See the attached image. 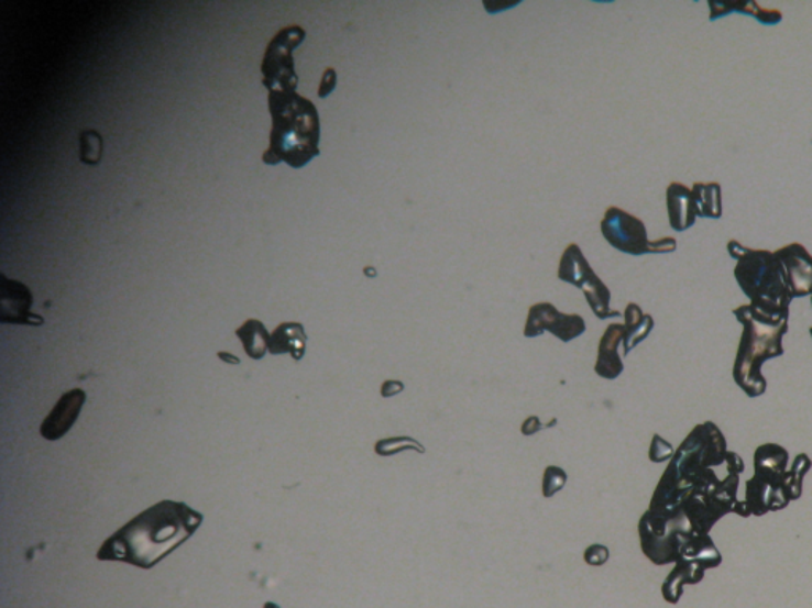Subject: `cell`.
I'll use <instances>...</instances> for the list:
<instances>
[{
	"instance_id": "5bb4252c",
	"label": "cell",
	"mask_w": 812,
	"mask_h": 608,
	"mask_svg": "<svg viewBox=\"0 0 812 608\" xmlns=\"http://www.w3.org/2000/svg\"><path fill=\"white\" fill-rule=\"evenodd\" d=\"M667 210L670 225L677 232H684L695 224L699 212H696L695 200L692 189H688L681 183H671L667 189Z\"/></svg>"
},
{
	"instance_id": "44dd1931",
	"label": "cell",
	"mask_w": 812,
	"mask_h": 608,
	"mask_svg": "<svg viewBox=\"0 0 812 608\" xmlns=\"http://www.w3.org/2000/svg\"><path fill=\"white\" fill-rule=\"evenodd\" d=\"M693 200H695L699 218L718 219L722 215V190L717 183L702 185L696 183L692 187Z\"/></svg>"
},
{
	"instance_id": "5b68a950",
	"label": "cell",
	"mask_w": 812,
	"mask_h": 608,
	"mask_svg": "<svg viewBox=\"0 0 812 608\" xmlns=\"http://www.w3.org/2000/svg\"><path fill=\"white\" fill-rule=\"evenodd\" d=\"M733 314L745 327L733 365V379L747 397H761L767 391L761 365L784 355L782 338L789 331V320L772 319L750 305L733 309Z\"/></svg>"
},
{
	"instance_id": "cb8c5ba5",
	"label": "cell",
	"mask_w": 812,
	"mask_h": 608,
	"mask_svg": "<svg viewBox=\"0 0 812 608\" xmlns=\"http://www.w3.org/2000/svg\"><path fill=\"white\" fill-rule=\"evenodd\" d=\"M566 484L567 474L560 467L549 466L542 478V495L545 498H551L559 489L566 487Z\"/></svg>"
},
{
	"instance_id": "1f68e13d",
	"label": "cell",
	"mask_w": 812,
	"mask_h": 608,
	"mask_svg": "<svg viewBox=\"0 0 812 608\" xmlns=\"http://www.w3.org/2000/svg\"><path fill=\"white\" fill-rule=\"evenodd\" d=\"M811 306H812V295H811ZM810 334H811V338H812V327L810 329Z\"/></svg>"
},
{
	"instance_id": "8992f818",
	"label": "cell",
	"mask_w": 812,
	"mask_h": 608,
	"mask_svg": "<svg viewBox=\"0 0 812 608\" xmlns=\"http://www.w3.org/2000/svg\"><path fill=\"white\" fill-rule=\"evenodd\" d=\"M728 252L736 261V283L749 298L750 306L772 319L789 320L793 298L775 252L750 250L735 240L728 243Z\"/></svg>"
},
{
	"instance_id": "603a6c76",
	"label": "cell",
	"mask_w": 812,
	"mask_h": 608,
	"mask_svg": "<svg viewBox=\"0 0 812 608\" xmlns=\"http://www.w3.org/2000/svg\"><path fill=\"white\" fill-rule=\"evenodd\" d=\"M404 450H416V452L424 453L426 449L419 444L416 439L412 438H391L383 439L378 444L375 445V452L380 456H391L395 453L404 452Z\"/></svg>"
},
{
	"instance_id": "f1b7e54d",
	"label": "cell",
	"mask_w": 812,
	"mask_h": 608,
	"mask_svg": "<svg viewBox=\"0 0 812 608\" xmlns=\"http://www.w3.org/2000/svg\"><path fill=\"white\" fill-rule=\"evenodd\" d=\"M540 430L541 423L537 417H530V419H527V422L523 424V434H526V436H531V434H535Z\"/></svg>"
},
{
	"instance_id": "277c9868",
	"label": "cell",
	"mask_w": 812,
	"mask_h": 608,
	"mask_svg": "<svg viewBox=\"0 0 812 608\" xmlns=\"http://www.w3.org/2000/svg\"><path fill=\"white\" fill-rule=\"evenodd\" d=\"M789 452L778 444H764L756 450L754 466L756 476L747 480L745 502L736 506L735 513L742 517H761L765 513L786 509L803 491V478L811 467L806 453H801L787 473Z\"/></svg>"
},
{
	"instance_id": "4316f807",
	"label": "cell",
	"mask_w": 812,
	"mask_h": 608,
	"mask_svg": "<svg viewBox=\"0 0 812 608\" xmlns=\"http://www.w3.org/2000/svg\"><path fill=\"white\" fill-rule=\"evenodd\" d=\"M337 86V74L333 68H326L325 75H322L321 85H319L318 96L321 99H326L327 96L333 92Z\"/></svg>"
},
{
	"instance_id": "6da1fadb",
	"label": "cell",
	"mask_w": 812,
	"mask_h": 608,
	"mask_svg": "<svg viewBox=\"0 0 812 608\" xmlns=\"http://www.w3.org/2000/svg\"><path fill=\"white\" fill-rule=\"evenodd\" d=\"M728 455L727 441L711 422L693 428L678 449L639 523L643 552L657 566L678 561L721 566L707 532L738 506L739 474L724 480L714 471Z\"/></svg>"
},
{
	"instance_id": "83f0119b",
	"label": "cell",
	"mask_w": 812,
	"mask_h": 608,
	"mask_svg": "<svg viewBox=\"0 0 812 608\" xmlns=\"http://www.w3.org/2000/svg\"><path fill=\"white\" fill-rule=\"evenodd\" d=\"M402 390H404V384L398 383V380H387V383H384L383 387H381V395H383L384 398H391L400 394Z\"/></svg>"
},
{
	"instance_id": "3957f363",
	"label": "cell",
	"mask_w": 812,
	"mask_h": 608,
	"mask_svg": "<svg viewBox=\"0 0 812 608\" xmlns=\"http://www.w3.org/2000/svg\"><path fill=\"white\" fill-rule=\"evenodd\" d=\"M268 110L273 124L271 146L262 156L264 164L286 162L289 167L301 168L319 156L321 121L310 100L297 91L268 92Z\"/></svg>"
},
{
	"instance_id": "30bf717a",
	"label": "cell",
	"mask_w": 812,
	"mask_h": 608,
	"mask_svg": "<svg viewBox=\"0 0 812 608\" xmlns=\"http://www.w3.org/2000/svg\"><path fill=\"white\" fill-rule=\"evenodd\" d=\"M545 331L555 334L563 343H570L585 331V322L581 316L562 314L551 303L534 305L528 311L524 336H541Z\"/></svg>"
},
{
	"instance_id": "4dcf8cb0",
	"label": "cell",
	"mask_w": 812,
	"mask_h": 608,
	"mask_svg": "<svg viewBox=\"0 0 812 608\" xmlns=\"http://www.w3.org/2000/svg\"><path fill=\"white\" fill-rule=\"evenodd\" d=\"M264 608H282V607L276 606V604H273V603H267V604H264Z\"/></svg>"
},
{
	"instance_id": "d6986e66",
	"label": "cell",
	"mask_w": 812,
	"mask_h": 608,
	"mask_svg": "<svg viewBox=\"0 0 812 608\" xmlns=\"http://www.w3.org/2000/svg\"><path fill=\"white\" fill-rule=\"evenodd\" d=\"M624 327V355H628L632 349L637 347L643 340L649 336L654 329V320L649 314H643L638 305L630 303L625 309Z\"/></svg>"
},
{
	"instance_id": "ac0fdd59",
	"label": "cell",
	"mask_w": 812,
	"mask_h": 608,
	"mask_svg": "<svg viewBox=\"0 0 812 608\" xmlns=\"http://www.w3.org/2000/svg\"><path fill=\"white\" fill-rule=\"evenodd\" d=\"M710 20L716 21L718 18L727 16L733 12H739L743 14H753L757 21L767 26H775V24L781 23L782 14L779 10H767L758 7L754 0H742V2H711L710 0Z\"/></svg>"
},
{
	"instance_id": "d4e9b609",
	"label": "cell",
	"mask_w": 812,
	"mask_h": 608,
	"mask_svg": "<svg viewBox=\"0 0 812 608\" xmlns=\"http://www.w3.org/2000/svg\"><path fill=\"white\" fill-rule=\"evenodd\" d=\"M671 455H673V447H671L667 441H663L659 434H656L652 439V447H650L649 452L650 462L662 463L665 460L670 458Z\"/></svg>"
},
{
	"instance_id": "7a4b0ae2",
	"label": "cell",
	"mask_w": 812,
	"mask_h": 608,
	"mask_svg": "<svg viewBox=\"0 0 812 608\" xmlns=\"http://www.w3.org/2000/svg\"><path fill=\"white\" fill-rule=\"evenodd\" d=\"M204 516L188 504L161 501L143 510L110 535L97 552L99 561H120L150 571L196 534Z\"/></svg>"
},
{
	"instance_id": "9a60e30c",
	"label": "cell",
	"mask_w": 812,
	"mask_h": 608,
	"mask_svg": "<svg viewBox=\"0 0 812 608\" xmlns=\"http://www.w3.org/2000/svg\"><path fill=\"white\" fill-rule=\"evenodd\" d=\"M625 327L621 323H613L608 327L606 333L600 341L599 360H596L595 371L600 377L613 380L619 377L624 371V363L617 354V347L624 341Z\"/></svg>"
},
{
	"instance_id": "52a82bcc",
	"label": "cell",
	"mask_w": 812,
	"mask_h": 608,
	"mask_svg": "<svg viewBox=\"0 0 812 608\" xmlns=\"http://www.w3.org/2000/svg\"><path fill=\"white\" fill-rule=\"evenodd\" d=\"M600 226L611 246L624 254H665V252L677 251L674 239L649 241L648 230L643 221L621 208H608Z\"/></svg>"
},
{
	"instance_id": "8fae6325",
	"label": "cell",
	"mask_w": 812,
	"mask_h": 608,
	"mask_svg": "<svg viewBox=\"0 0 812 608\" xmlns=\"http://www.w3.org/2000/svg\"><path fill=\"white\" fill-rule=\"evenodd\" d=\"M784 269L787 287L792 298L812 295V255L800 243L787 244L775 252Z\"/></svg>"
},
{
	"instance_id": "ffe728a7",
	"label": "cell",
	"mask_w": 812,
	"mask_h": 608,
	"mask_svg": "<svg viewBox=\"0 0 812 608\" xmlns=\"http://www.w3.org/2000/svg\"><path fill=\"white\" fill-rule=\"evenodd\" d=\"M235 333L242 341L248 357L253 360L264 358L268 351V344H271V334H268L261 320H246Z\"/></svg>"
},
{
	"instance_id": "2e32d148",
	"label": "cell",
	"mask_w": 812,
	"mask_h": 608,
	"mask_svg": "<svg viewBox=\"0 0 812 608\" xmlns=\"http://www.w3.org/2000/svg\"><path fill=\"white\" fill-rule=\"evenodd\" d=\"M307 333H305V329L301 323H282V325L276 327V330L271 334L268 352H271L272 355L290 354V357L298 362V360L305 357V352H307Z\"/></svg>"
},
{
	"instance_id": "7402d4cb",
	"label": "cell",
	"mask_w": 812,
	"mask_h": 608,
	"mask_svg": "<svg viewBox=\"0 0 812 608\" xmlns=\"http://www.w3.org/2000/svg\"><path fill=\"white\" fill-rule=\"evenodd\" d=\"M103 139L97 131H83L80 135V159L86 165H97L102 161Z\"/></svg>"
},
{
	"instance_id": "4fadbf2b",
	"label": "cell",
	"mask_w": 812,
	"mask_h": 608,
	"mask_svg": "<svg viewBox=\"0 0 812 608\" xmlns=\"http://www.w3.org/2000/svg\"><path fill=\"white\" fill-rule=\"evenodd\" d=\"M85 401L86 394L81 388H74V390L64 394L46 417L45 422L42 423V436L48 439V441H57V439L66 436L70 428L77 422Z\"/></svg>"
},
{
	"instance_id": "9c48e42d",
	"label": "cell",
	"mask_w": 812,
	"mask_h": 608,
	"mask_svg": "<svg viewBox=\"0 0 812 608\" xmlns=\"http://www.w3.org/2000/svg\"><path fill=\"white\" fill-rule=\"evenodd\" d=\"M559 279L571 284V286L580 287L584 291L585 300H588L592 311L595 312L596 318L602 320L619 318V312L610 308L611 291L608 287L595 275L578 244H570L563 251L559 265Z\"/></svg>"
},
{
	"instance_id": "7c38bea8",
	"label": "cell",
	"mask_w": 812,
	"mask_h": 608,
	"mask_svg": "<svg viewBox=\"0 0 812 608\" xmlns=\"http://www.w3.org/2000/svg\"><path fill=\"white\" fill-rule=\"evenodd\" d=\"M0 322L18 323V325H43L42 316L34 314L32 294L28 286L20 280H12L2 276L0 287Z\"/></svg>"
},
{
	"instance_id": "f546056e",
	"label": "cell",
	"mask_w": 812,
	"mask_h": 608,
	"mask_svg": "<svg viewBox=\"0 0 812 608\" xmlns=\"http://www.w3.org/2000/svg\"><path fill=\"white\" fill-rule=\"evenodd\" d=\"M218 357L224 360L226 363H232V365H239L240 360L233 357L232 354H226V352H219Z\"/></svg>"
},
{
	"instance_id": "ba28073f",
	"label": "cell",
	"mask_w": 812,
	"mask_h": 608,
	"mask_svg": "<svg viewBox=\"0 0 812 608\" xmlns=\"http://www.w3.org/2000/svg\"><path fill=\"white\" fill-rule=\"evenodd\" d=\"M307 37L300 26L282 29L265 49L262 60L264 86L268 92H290L297 89V74L294 70V49Z\"/></svg>"
},
{
	"instance_id": "484cf974",
	"label": "cell",
	"mask_w": 812,
	"mask_h": 608,
	"mask_svg": "<svg viewBox=\"0 0 812 608\" xmlns=\"http://www.w3.org/2000/svg\"><path fill=\"white\" fill-rule=\"evenodd\" d=\"M608 549H606V546L599 545V543L589 546L584 553V561L589 566H602V564H605L606 561H608Z\"/></svg>"
},
{
	"instance_id": "e0dca14e",
	"label": "cell",
	"mask_w": 812,
	"mask_h": 608,
	"mask_svg": "<svg viewBox=\"0 0 812 608\" xmlns=\"http://www.w3.org/2000/svg\"><path fill=\"white\" fill-rule=\"evenodd\" d=\"M704 568L702 564L693 563V561H678L677 567L673 568L662 586L663 599L668 604H678L682 595H684L685 585H696L703 581Z\"/></svg>"
}]
</instances>
